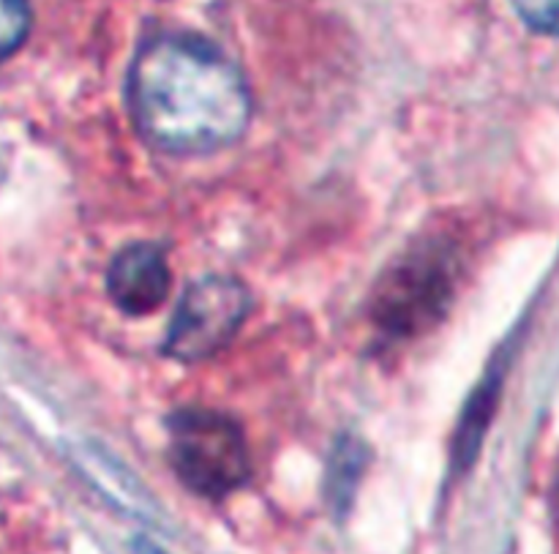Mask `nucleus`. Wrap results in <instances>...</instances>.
<instances>
[{"instance_id": "obj_2", "label": "nucleus", "mask_w": 559, "mask_h": 554, "mask_svg": "<svg viewBox=\"0 0 559 554\" xmlns=\"http://www.w3.org/2000/svg\"><path fill=\"white\" fill-rule=\"evenodd\" d=\"M169 462L178 479L207 500H224L251 479V453L233 419L183 410L169 421Z\"/></svg>"}, {"instance_id": "obj_9", "label": "nucleus", "mask_w": 559, "mask_h": 554, "mask_svg": "<svg viewBox=\"0 0 559 554\" xmlns=\"http://www.w3.org/2000/svg\"><path fill=\"white\" fill-rule=\"evenodd\" d=\"M557 508H559V506H557Z\"/></svg>"}, {"instance_id": "obj_3", "label": "nucleus", "mask_w": 559, "mask_h": 554, "mask_svg": "<svg viewBox=\"0 0 559 554\" xmlns=\"http://www.w3.org/2000/svg\"><path fill=\"white\" fill-rule=\"evenodd\" d=\"M453 257L420 244L393 262L371 293V320L391 337H418L445 317L453 300Z\"/></svg>"}, {"instance_id": "obj_5", "label": "nucleus", "mask_w": 559, "mask_h": 554, "mask_svg": "<svg viewBox=\"0 0 559 554\" xmlns=\"http://www.w3.org/2000/svg\"><path fill=\"white\" fill-rule=\"evenodd\" d=\"M173 273H169L167 255L156 244L126 246L115 255L107 271L109 298L126 315H151L167 300Z\"/></svg>"}, {"instance_id": "obj_1", "label": "nucleus", "mask_w": 559, "mask_h": 554, "mask_svg": "<svg viewBox=\"0 0 559 554\" xmlns=\"http://www.w3.org/2000/svg\"><path fill=\"white\" fill-rule=\"evenodd\" d=\"M129 107L140 134L167 153L229 145L251 118V93L227 55L194 36H158L136 52Z\"/></svg>"}, {"instance_id": "obj_6", "label": "nucleus", "mask_w": 559, "mask_h": 554, "mask_svg": "<svg viewBox=\"0 0 559 554\" xmlns=\"http://www.w3.org/2000/svg\"><path fill=\"white\" fill-rule=\"evenodd\" d=\"M31 27L27 0H0V63L16 52Z\"/></svg>"}, {"instance_id": "obj_8", "label": "nucleus", "mask_w": 559, "mask_h": 554, "mask_svg": "<svg viewBox=\"0 0 559 554\" xmlns=\"http://www.w3.org/2000/svg\"><path fill=\"white\" fill-rule=\"evenodd\" d=\"M134 554H164V552L158 550V546L153 544V541L136 539V541H134Z\"/></svg>"}, {"instance_id": "obj_7", "label": "nucleus", "mask_w": 559, "mask_h": 554, "mask_svg": "<svg viewBox=\"0 0 559 554\" xmlns=\"http://www.w3.org/2000/svg\"><path fill=\"white\" fill-rule=\"evenodd\" d=\"M513 9L533 31L559 36V0H513Z\"/></svg>"}, {"instance_id": "obj_4", "label": "nucleus", "mask_w": 559, "mask_h": 554, "mask_svg": "<svg viewBox=\"0 0 559 554\" xmlns=\"http://www.w3.org/2000/svg\"><path fill=\"white\" fill-rule=\"evenodd\" d=\"M251 309V295L238 279L205 276L191 284L175 309L167 353L180 361H202L227 347Z\"/></svg>"}]
</instances>
